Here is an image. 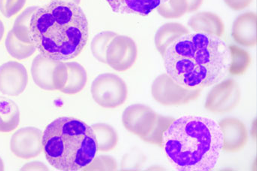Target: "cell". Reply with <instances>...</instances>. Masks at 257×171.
<instances>
[{"mask_svg": "<svg viewBox=\"0 0 257 171\" xmlns=\"http://www.w3.org/2000/svg\"><path fill=\"white\" fill-rule=\"evenodd\" d=\"M167 74L178 85L203 89L223 80L228 73L230 52L221 37L188 33L167 49L163 56Z\"/></svg>", "mask_w": 257, "mask_h": 171, "instance_id": "cell-1", "label": "cell"}, {"mask_svg": "<svg viewBox=\"0 0 257 171\" xmlns=\"http://www.w3.org/2000/svg\"><path fill=\"white\" fill-rule=\"evenodd\" d=\"M88 22L77 4L52 0L31 17V42L41 55L57 61L74 59L88 40Z\"/></svg>", "mask_w": 257, "mask_h": 171, "instance_id": "cell-2", "label": "cell"}, {"mask_svg": "<svg viewBox=\"0 0 257 171\" xmlns=\"http://www.w3.org/2000/svg\"><path fill=\"white\" fill-rule=\"evenodd\" d=\"M162 147L179 170H212L222 151V132L214 120L185 115L164 132Z\"/></svg>", "mask_w": 257, "mask_h": 171, "instance_id": "cell-3", "label": "cell"}, {"mask_svg": "<svg viewBox=\"0 0 257 171\" xmlns=\"http://www.w3.org/2000/svg\"><path fill=\"white\" fill-rule=\"evenodd\" d=\"M43 150L49 164L63 171L85 169L98 151L92 127L81 120L66 117L46 127Z\"/></svg>", "mask_w": 257, "mask_h": 171, "instance_id": "cell-4", "label": "cell"}, {"mask_svg": "<svg viewBox=\"0 0 257 171\" xmlns=\"http://www.w3.org/2000/svg\"><path fill=\"white\" fill-rule=\"evenodd\" d=\"M171 117L156 113L146 105L136 103L124 110L122 122L130 133L139 136L148 143L162 146V136L174 121Z\"/></svg>", "mask_w": 257, "mask_h": 171, "instance_id": "cell-5", "label": "cell"}, {"mask_svg": "<svg viewBox=\"0 0 257 171\" xmlns=\"http://www.w3.org/2000/svg\"><path fill=\"white\" fill-rule=\"evenodd\" d=\"M94 101L106 109H115L125 103L128 95L127 84L114 73L99 75L91 88Z\"/></svg>", "mask_w": 257, "mask_h": 171, "instance_id": "cell-6", "label": "cell"}, {"mask_svg": "<svg viewBox=\"0 0 257 171\" xmlns=\"http://www.w3.org/2000/svg\"><path fill=\"white\" fill-rule=\"evenodd\" d=\"M31 75L37 86L46 91H61L67 80L64 61H57L44 55H37L31 65Z\"/></svg>", "mask_w": 257, "mask_h": 171, "instance_id": "cell-7", "label": "cell"}, {"mask_svg": "<svg viewBox=\"0 0 257 171\" xmlns=\"http://www.w3.org/2000/svg\"><path fill=\"white\" fill-rule=\"evenodd\" d=\"M202 89L184 88L167 73L158 76L152 84L151 93L156 102L164 106H181L197 100Z\"/></svg>", "mask_w": 257, "mask_h": 171, "instance_id": "cell-8", "label": "cell"}, {"mask_svg": "<svg viewBox=\"0 0 257 171\" xmlns=\"http://www.w3.org/2000/svg\"><path fill=\"white\" fill-rule=\"evenodd\" d=\"M240 97L241 92L237 82L232 79H223L210 90L204 106L213 113H227L238 106Z\"/></svg>", "mask_w": 257, "mask_h": 171, "instance_id": "cell-9", "label": "cell"}, {"mask_svg": "<svg viewBox=\"0 0 257 171\" xmlns=\"http://www.w3.org/2000/svg\"><path fill=\"white\" fill-rule=\"evenodd\" d=\"M138 57L136 43L127 36L117 35L106 50V64L118 72H125L135 64Z\"/></svg>", "mask_w": 257, "mask_h": 171, "instance_id": "cell-10", "label": "cell"}, {"mask_svg": "<svg viewBox=\"0 0 257 171\" xmlns=\"http://www.w3.org/2000/svg\"><path fill=\"white\" fill-rule=\"evenodd\" d=\"M43 135L37 127H27L13 133L10 141L12 152L19 158L31 159L43 151Z\"/></svg>", "mask_w": 257, "mask_h": 171, "instance_id": "cell-11", "label": "cell"}, {"mask_svg": "<svg viewBox=\"0 0 257 171\" xmlns=\"http://www.w3.org/2000/svg\"><path fill=\"white\" fill-rule=\"evenodd\" d=\"M28 83L25 66L16 61H9L0 66V92L5 95H20Z\"/></svg>", "mask_w": 257, "mask_h": 171, "instance_id": "cell-12", "label": "cell"}, {"mask_svg": "<svg viewBox=\"0 0 257 171\" xmlns=\"http://www.w3.org/2000/svg\"><path fill=\"white\" fill-rule=\"evenodd\" d=\"M222 135V151L236 153L246 146L249 139L248 130L243 121L238 118H226L219 121Z\"/></svg>", "mask_w": 257, "mask_h": 171, "instance_id": "cell-13", "label": "cell"}, {"mask_svg": "<svg viewBox=\"0 0 257 171\" xmlns=\"http://www.w3.org/2000/svg\"><path fill=\"white\" fill-rule=\"evenodd\" d=\"M257 16L252 12L239 16L233 24L231 36L234 41L245 47L256 46Z\"/></svg>", "mask_w": 257, "mask_h": 171, "instance_id": "cell-14", "label": "cell"}, {"mask_svg": "<svg viewBox=\"0 0 257 171\" xmlns=\"http://www.w3.org/2000/svg\"><path fill=\"white\" fill-rule=\"evenodd\" d=\"M188 26L195 32L204 33L222 37L225 33V25L218 15L210 12H201L192 16Z\"/></svg>", "mask_w": 257, "mask_h": 171, "instance_id": "cell-15", "label": "cell"}, {"mask_svg": "<svg viewBox=\"0 0 257 171\" xmlns=\"http://www.w3.org/2000/svg\"><path fill=\"white\" fill-rule=\"evenodd\" d=\"M115 13L147 16L168 0H106Z\"/></svg>", "mask_w": 257, "mask_h": 171, "instance_id": "cell-16", "label": "cell"}, {"mask_svg": "<svg viewBox=\"0 0 257 171\" xmlns=\"http://www.w3.org/2000/svg\"><path fill=\"white\" fill-rule=\"evenodd\" d=\"M186 27L180 23H167L161 26L155 35V44L158 52L163 58L167 49L182 36L188 34Z\"/></svg>", "mask_w": 257, "mask_h": 171, "instance_id": "cell-17", "label": "cell"}, {"mask_svg": "<svg viewBox=\"0 0 257 171\" xmlns=\"http://www.w3.org/2000/svg\"><path fill=\"white\" fill-rule=\"evenodd\" d=\"M20 122V111L13 100L0 97V132L10 133Z\"/></svg>", "mask_w": 257, "mask_h": 171, "instance_id": "cell-18", "label": "cell"}, {"mask_svg": "<svg viewBox=\"0 0 257 171\" xmlns=\"http://www.w3.org/2000/svg\"><path fill=\"white\" fill-rule=\"evenodd\" d=\"M67 67V80L61 92L67 94H75L85 88L88 80L85 69L77 62H66Z\"/></svg>", "mask_w": 257, "mask_h": 171, "instance_id": "cell-19", "label": "cell"}, {"mask_svg": "<svg viewBox=\"0 0 257 171\" xmlns=\"http://www.w3.org/2000/svg\"><path fill=\"white\" fill-rule=\"evenodd\" d=\"M91 127L95 133L98 151L108 152L117 146L118 134L112 126L104 123H98Z\"/></svg>", "mask_w": 257, "mask_h": 171, "instance_id": "cell-20", "label": "cell"}, {"mask_svg": "<svg viewBox=\"0 0 257 171\" xmlns=\"http://www.w3.org/2000/svg\"><path fill=\"white\" fill-rule=\"evenodd\" d=\"M230 52V64L228 73L232 76L244 74L251 64V56L249 52L238 46H228Z\"/></svg>", "mask_w": 257, "mask_h": 171, "instance_id": "cell-21", "label": "cell"}, {"mask_svg": "<svg viewBox=\"0 0 257 171\" xmlns=\"http://www.w3.org/2000/svg\"><path fill=\"white\" fill-rule=\"evenodd\" d=\"M5 45L8 53L18 60L26 59L35 53L37 50L34 43H25L18 40L13 30L7 34Z\"/></svg>", "mask_w": 257, "mask_h": 171, "instance_id": "cell-22", "label": "cell"}, {"mask_svg": "<svg viewBox=\"0 0 257 171\" xmlns=\"http://www.w3.org/2000/svg\"><path fill=\"white\" fill-rule=\"evenodd\" d=\"M39 7H30L25 9L17 18L13 25V31L18 40L25 43H32L30 36V23L34 12Z\"/></svg>", "mask_w": 257, "mask_h": 171, "instance_id": "cell-23", "label": "cell"}, {"mask_svg": "<svg viewBox=\"0 0 257 171\" xmlns=\"http://www.w3.org/2000/svg\"><path fill=\"white\" fill-rule=\"evenodd\" d=\"M117 35L116 33L112 31H103L94 37L91 41V49L97 61L106 64V50L112 39Z\"/></svg>", "mask_w": 257, "mask_h": 171, "instance_id": "cell-24", "label": "cell"}, {"mask_svg": "<svg viewBox=\"0 0 257 171\" xmlns=\"http://www.w3.org/2000/svg\"><path fill=\"white\" fill-rule=\"evenodd\" d=\"M159 15L165 19H178L188 13L186 0H168L156 9Z\"/></svg>", "mask_w": 257, "mask_h": 171, "instance_id": "cell-25", "label": "cell"}, {"mask_svg": "<svg viewBox=\"0 0 257 171\" xmlns=\"http://www.w3.org/2000/svg\"><path fill=\"white\" fill-rule=\"evenodd\" d=\"M116 160L110 156H99L94 157L93 161L85 168V170H115Z\"/></svg>", "mask_w": 257, "mask_h": 171, "instance_id": "cell-26", "label": "cell"}, {"mask_svg": "<svg viewBox=\"0 0 257 171\" xmlns=\"http://www.w3.org/2000/svg\"><path fill=\"white\" fill-rule=\"evenodd\" d=\"M26 0H0V12L6 18L18 14L25 7Z\"/></svg>", "mask_w": 257, "mask_h": 171, "instance_id": "cell-27", "label": "cell"}, {"mask_svg": "<svg viewBox=\"0 0 257 171\" xmlns=\"http://www.w3.org/2000/svg\"><path fill=\"white\" fill-rule=\"evenodd\" d=\"M224 1L230 8L236 11L244 10L252 2V0H224Z\"/></svg>", "mask_w": 257, "mask_h": 171, "instance_id": "cell-28", "label": "cell"}, {"mask_svg": "<svg viewBox=\"0 0 257 171\" xmlns=\"http://www.w3.org/2000/svg\"><path fill=\"white\" fill-rule=\"evenodd\" d=\"M22 170H49L47 166L42 162H30L22 168Z\"/></svg>", "mask_w": 257, "mask_h": 171, "instance_id": "cell-29", "label": "cell"}, {"mask_svg": "<svg viewBox=\"0 0 257 171\" xmlns=\"http://www.w3.org/2000/svg\"><path fill=\"white\" fill-rule=\"evenodd\" d=\"M188 4V13L197 11L203 4L204 0H186Z\"/></svg>", "mask_w": 257, "mask_h": 171, "instance_id": "cell-30", "label": "cell"}, {"mask_svg": "<svg viewBox=\"0 0 257 171\" xmlns=\"http://www.w3.org/2000/svg\"><path fill=\"white\" fill-rule=\"evenodd\" d=\"M4 32H5V28H4V25L2 21L0 20V42L4 37Z\"/></svg>", "mask_w": 257, "mask_h": 171, "instance_id": "cell-31", "label": "cell"}, {"mask_svg": "<svg viewBox=\"0 0 257 171\" xmlns=\"http://www.w3.org/2000/svg\"><path fill=\"white\" fill-rule=\"evenodd\" d=\"M61 1H65V2L73 3V4L79 5L81 0H61Z\"/></svg>", "mask_w": 257, "mask_h": 171, "instance_id": "cell-32", "label": "cell"}, {"mask_svg": "<svg viewBox=\"0 0 257 171\" xmlns=\"http://www.w3.org/2000/svg\"><path fill=\"white\" fill-rule=\"evenodd\" d=\"M4 162H3L2 159L0 158V170H4Z\"/></svg>", "mask_w": 257, "mask_h": 171, "instance_id": "cell-33", "label": "cell"}]
</instances>
